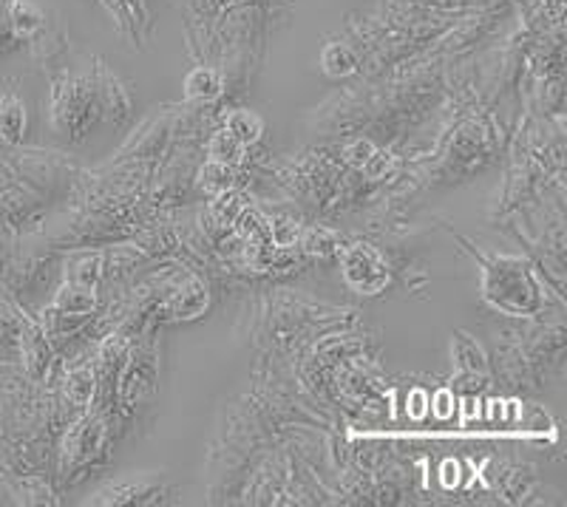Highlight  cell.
<instances>
[{
    "mask_svg": "<svg viewBox=\"0 0 567 507\" xmlns=\"http://www.w3.org/2000/svg\"><path fill=\"white\" fill-rule=\"evenodd\" d=\"M483 301L499 315L534 318L545 309L542 287L523 256H477Z\"/></svg>",
    "mask_w": 567,
    "mask_h": 507,
    "instance_id": "obj_1",
    "label": "cell"
},
{
    "mask_svg": "<svg viewBox=\"0 0 567 507\" xmlns=\"http://www.w3.org/2000/svg\"><path fill=\"white\" fill-rule=\"evenodd\" d=\"M165 496H171V488L156 474H128L103 485L85 505H159L168 501Z\"/></svg>",
    "mask_w": 567,
    "mask_h": 507,
    "instance_id": "obj_4",
    "label": "cell"
},
{
    "mask_svg": "<svg viewBox=\"0 0 567 507\" xmlns=\"http://www.w3.org/2000/svg\"><path fill=\"white\" fill-rule=\"evenodd\" d=\"M49 123L54 134L80 142L103 123L97 89V60L89 71H63L49 89Z\"/></svg>",
    "mask_w": 567,
    "mask_h": 507,
    "instance_id": "obj_2",
    "label": "cell"
},
{
    "mask_svg": "<svg viewBox=\"0 0 567 507\" xmlns=\"http://www.w3.org/2000/svg\"><path fill=\"white\" fill-rule=\"evenodd\" d=\"M65 281L83 283V287L100 289L105 281V252L103 250H74L65 258Z\"/></svg>",
    "mask_w": 567,
    "mask_h": 507,
    "instance_id": "obj_8",
    "label": "cell"
},
{
    "mask_svg": "<svg viewBox=\"0 0 567 507\" xmlns=\"http://www.w3.org/2000/svg\"><path fill=\"white\" fill-rule=\"evenodd\" d=\"M205 151H207V159L221 162V165H230V167H241L247 162V154H250V148H245L241 142L233 139L221 125L207 136Z\"/></svg>",
    "mask_w": 567,
    "mask_h": 507,
    "instance_id": "obj_14",
    "label": "cell"
},
{
    "mask_svg": "<svg viewBox=\"0 0 567 507\" xmlns=\"http://www.w3.org/2000/svg\"><path fill=\"white\" fill-rule=\"evenodd\" d=\"M49 307L65 318H85V321H91L100 309V289L83 287V283L65 281L63 278V283L58 287L54 301Z\"/></svg>",
    "mask_w": 567,
    "mask_h": 507,
    "instance_id": "obj_6",
    "label": "cell"
},
{
    "mask_svg": "<svg viewBox=\"0 0 567 507\" xmlns=\"http://www.w3.org/2000/svg\"><path fill=\"white\" fill-rule=\"evenodd\" d=\"M321 71L332 80H347L361 71V58L349 43L332 40L321 49Z\"/></svg>",
    "mask_w": 567,
    "mask_h": 507,
    "instance_id": "obj_13",
    "label": "cell"
},
{
    "mask_svg": "<svg viewBox=\"0 0 567 507\" xmlns=\"http://www.w3.org/2000/svg\"><path fill=\"white\" fill-rule=\"evenodd\" d=\"M227 89V80L216 65H196L185 77V100L196 105L216 103Z\"/></svg>",
    "mask_w": 567,
    "mask_h": 507,
    "instance_id": "obj_7",
    "label": "cell"
},
{
    "mask_svg": "<svg viewBox=\"0 0 567 507\" xmlns=\"http://www.w3.org/2000/svg\"><path fill=\"white\" fill-rule=\"evenodd\" d=\"M452 358L454 369H457V380H488V358L477 346V341H471L465 332L454 334Z\"/></svg>",
    "mask_w": 567,
    "mask_h": 507,
    "instance_id": "obj_10",
    "label": "cell"
},
{
    "mask_svg": "<svg viewBox=\"0 0 567 507\" xmlns=\"http://www.w3.org/2000/svg\"><path fill=\"white\" fill-rule=\"evenodd\" d=\"M219 125L233 136L236 142H241L245 148H256L261 136H265V120L250 108H230L219 116Z\"/></svg>",
    "mask_w": 567,
    "mask_h": 507,
    "instance_id": "obj_12",
    "label": "cell"
},
{
    "mask_svg": "<svg viewBox=\"0 0 567 507\" xmlns=\"http://www.w3.org/2000/svg\"><path fill=\"white\" fill-rule=\"evenodd\" d=\"M97 89H100V108H103V120L114 128H123L131 120L134 111V100L123 80L116 77L114 71L105 69V63L97 60Z\"/></svg>",
    "mask_w": 567,
    "mask_h": 507,
    "instance_id": "obj_5",
    "label": "cell"
},
{
    "mask_svg": "<svg viewBox=\"0 0 567 507\" xmlns=\"http://www.w3.org/2000/svg\"><path fill=\"white\" fill-rule=\"evenodd\" d=\"M3 12H7L9 27H12L14 38L20 43L23 40H34L45 29V9L40 3H34V0H9Z\"/></svg>",
    "mask_w": 567,
    "mask_h": 507,
    "instance_id": "obj_9",
    "label": "cell"
},
{
    "mask_svg": "<svg viewBox=\"0 0 567 507\" xmlns=\"http://www.w3.org/2000/svg\"><path fill=\"white\" fill-rule=\"evenodd\" d=\"M27 103L14 91H3L0 94V142L3 145H20L23 136H27Z\"/></svg>",
    "mask_w": 567,
    "mask_h": 507,
    "instance_id": "obj_11",
    "label": "cell"
},
{
    "mask_svg": "<svg viewBox=\"0 0 567 507\" xmlns=\"http://www.w3.org/2000/svg\"><path fill=\"white\" fill-rule=\"evenodd\" d=\"M338 261H341L343 281L358 296H381V292H386L389 281H392L386 258L372 245H363V241H354V245L338 250Z\"/></svg>",
    "mask_w": 567,
    "mask_h": 507,
    "instance_id": "obj_3",
    "label": "cell"
}]
</instances>
